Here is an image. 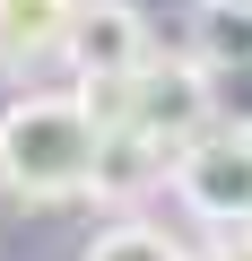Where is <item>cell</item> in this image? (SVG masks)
<instances>
[{"label":"cell","instance_id":"2","mask_svg":"<svg viewBox=\"0 0 252 261\" xmlns=\"http://www.w3.org/2000/svg\"><path fill=\"white\" fill-rule=\"evenodd\" d=\"M165 192L200 226H252V122H209L174 148Z\"/></svg>","mask_w":252,"mask_h":261},{"label":"cell","instance_id":"5","mask_svg":"<svg viewBox=\"0 0 252 261\" xmlns=\"http://www.w3.org/2000/svg\"><path fill=\"white\" fill-rule=\"evenodd\" d=\"M70 9H78V0H0V61H9V70L52 61L61 35H70Z\"/></svg>","mask_w":252,"mask_h":261},{"label":"cell","instance_id":"3","mask_svg":"<svg viewBox=\"0 0 252 261\" xmlns=\"http://www.w3.org/2000/svg\"><path fill=\"white\" fill-rule=\"evenodd\" d=\"M148 53H157V35L139 18V0H78L70 9V35H61L70 79H131Z\"/></svg>","mask_w":252,"mask_h":261},{"label":"cell","instance_id":"4","mask_svg":"<svg viewBox=\"0 0 252 261\" xmlns=\"http://www.w3.org/2000/svg\"><path fill=\"white\" fill-rule=\"evenodd\" d=\"M165 166H174V148H165V140H148L139 122H113L104 140H96V174H87V200H104V209H139V200L165 183Z\"/></svg>","mask_w":252,"mask_h":261},{"label":"cell","instance_id":"6","mask_svg":"<svg viewBox=\"0 0 252 261\" xmlns=\"http://www.w3.org/2000/svg\"><path fill=\"white\" fill-rule=\"evenodd\" d=\"M191 61H209L217 79L252 70V0H200L191 9Z\"/></svg>","mask_w":252,"mask_h":261},{"label":"cell","instance_id":"1","mask_svg":"<svg viewBox=\"0 0 252 261\" xmlns=\"http://www.w3.org/2000/svg\"><path fill=\"white\" fill-rule=\"evenodd\" d=\"M96 140H104V122L87 113V96H78V87H52V96H9V105H0V192H9V200H26V209L87 200Z\"/></svg>","mask_w":252,"mask_h":261},{"label":"cell","instance_id":"8","mask_svg":"<svg viewBox=\"0 0 252 261\" xmlns=\"http://www.w3.org/2000/svg\"><path fill=\"white\" fill-rule=\"evenodd\" d=\"M191 261H252V226H209V244Z\"/></svg>","mask_w":252,"mask_h":261},{"label":"cell","instance_id":"7","mask_svg":"<svg viewBox=\"0 0 252 261\" xmlns=\"http://www.w3.org/2000/svg\"><path fill=\"white\" fill-rule=\"evenodd\" d=\"M87 261H191V244H174V235L148 226L139 209H113V226L87 244Z\"/></svg>","mask_w":252,"mask_h":261}]
</instances>
